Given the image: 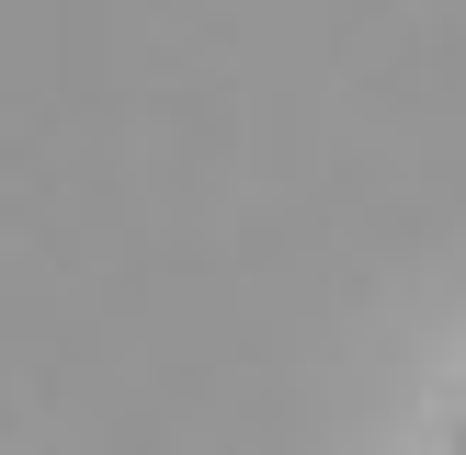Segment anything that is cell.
I'll list each match as a JSON object with an SVG mask.
<instances>
[{"mask_svg":"<svg viewBox=\"0 0 466 455\" xmlns=\"http://www.w3.org/2000/svg\"><path fill=\"white\" fill-rule=\"evenodd\" d=\"M455 455H466V432H455Z\"/></svg>","mask_w":466,"mask_h":455,"instance_id":"obj_1","label":"cell"}]
</instances>
